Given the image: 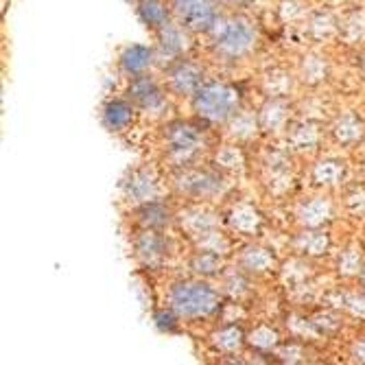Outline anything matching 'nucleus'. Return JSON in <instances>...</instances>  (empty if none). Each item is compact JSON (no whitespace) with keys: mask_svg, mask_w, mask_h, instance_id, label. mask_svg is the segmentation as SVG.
<instances>
[{"mask_svg":"<svg viewBox=\"0 0 365 365\" xmlns=\"http://www.w3.org/2000/svg\"><path fill=\"white\" fill-rule=\"evenodd\" d=\"M247 344L258 352H276L280 346V335L272 326H256L247 335Z\"/></svg>","mask_w":365,"mask_h":365,"instance_id":"473e14b6","label":"nucleus"},{"mask_svg":"<svg viewBox=\"0 0 365 365\" xmlns=\"http://www.w3.org/2000/svg\"><path fill=\"white\" fill-rule=\"evenodd\" d=\"M225 221H227L232 232H237V235H243V237H252L262 225V215L256 206L241 202V204L230 208Z\"/></svg>","mask_w":365,"mask_h":365,"instance_id":"f3484780","label":"nucleus"},{"mask_svg":"<svg viewBox=\"0 0 365 365\" xmlns=\"http://www.w3.org/2000/svg\"><path fill=\"white\" fill-rule=\"evenodd\" d=\"M339 33H341V36H344L350 44L365 42V11L352 14L348 20H344Z\"/></svg>","mask_w":365,"mask_h":365,"instance_id":"72a5a7b5","label":"nucleus"},{"mask_svg":"<svg viewBox=\"0 0 365 365\" xmlns=\"http://www.w3.org/2000/svg\"><path fill=\"white\" fill-rule=\"evenodd\" d=\"M164 75H167V90L175 96H192L204 83V68L188 57L169 61Z\"/></svg>","mask_w":365,"mask_h":365,"instance_id":"6e6552de","label":"nucleus"},{"mask_svg":"<svg viewBox=\"0 0 365 365\" xmlns=\"http://www.w3.org/2000/svg\"><path fill=\"white\" fill-rule=\"evenodd\" d=\"M192 33L188 29H184L180 22L171 20L169 24H164L160 31H155V40H158V51L162 57H169V61L186 57L188 51L192 48L190 42Z\"/></svg>","mask_w":365,"mask_h":365,"instance_id":"9b49d317","label":"nucleus"},{"mask_svg":"<svg viewBox=\"0 0 365 365\" xmlns=\"http://www.w3.org/2000/svg\"><path fill=\"white\" fill-rule=\"evenodd\" d=\"M136 110L138 108L131 103L127 96L110 98L101 110V123L108 131H112V134H120V131H125L134 125Z\"/></svg>","mask_w":365,"mask_h":365,"instance_id":"f8f14e48","label":"nucleus"},{"mask_svg":"<svg viewBox=\"0 0 365 365\" xmlns=\"http://www.w3.org/2000/svg\"><path fill=\"white\" fill-rule=\"evenodd\" d=\"M131 217H134L136 227H149V230H164L173 223L171 206L160 202V199H151V202L136 206Z\"/></svg>","mask_w":365,"mask_h":365,"instance_id":"2eb2a0df","label":"nucleus"},{"mask_svg":"<svg viewBox=\"0 0 365 365\" xmlns=\"http://www.w3.org/2000/svg\"><path fill=\"white\" fill-rule=\"evenodd\" d=\"M258 123H260V131L262 134H282L289 127V106L284 103V98H276V96H267L258 110Z\"/></svg>","mask_w":365,"mask_h":365,"instance_id":"4468645a","label":"nucleus"},{"mask_svg":"<svg viewBox=\"0 0 365 365\" xmlns=\"http://www.w3.org/2000/svg\"><path fill=\"white\" fill-rule=\"evenodd\" d=\"M136 14L140 18V22L149 29V31H160L164 24H169L173 20L171 14V5L164 3V0H138L136 3Z\"/></svg>","mask_w":365,"mask_h":365,"instance_id":"412c9836","label":"nucleus"},{"mask_svg":"<svg viewBox=\"0 0 365 365\" xmlns=\"http://www.w3.org/2000/svg\"><path fill=\"white\" fill-rule=\"evenodd\" d=\"M123 197L127 204L140 206L145 202H151V199H158L160 195V182L158 175L147 169V167H136L127 173V178L120 184Z\"/></svg>","mask_w":365,"mask_h":365,"instance_id":"9d476101","label":"nucleus"},{"mask_svg":"<svg viewBox=\"0 0 365 365\" xmlns=\"http://www.w3.org/2000/svg\"><path fill=\"white\" fill-rule=\"evenodd\" d=\"M278 16L284 24H293V22H300L307 16L304 9V0H282L278 5Z\"/></svg>","mask_w":365,"mask_h":365,"instance_id":"c9c22d12","label":"nucleus"},{"mask_svg":"<svg viewBox=\"0 0 365 365\" xmlns=\"http://www.w3.org/2000/svg\"><path fill=\"white\" fill-rule=\"evenodd\" d=\"M311 175L317 186H337V184H341V180L346 175V167H344V162H339L335 158H326V160L315 162Z\"/></svg>","mask_w":365,"mask_h":365,"instance_id":"cd10ccee","label":"nucleus"},{"mask_svg":"<svg viewBox=\"0 0 365 365\" xmlns=\"http://www.w3.org/2000/svg\"><path fill=\"white\" fill-rule=\"evenodd\" d=\"M330 247V239L322 227H304L300 235L293 239V250L302 256H322Z\"/></svg>","mask_w":365,"mask_h":365,"instance_id":"4be33fe9","label":"nucleus"},{"mask_svg":"<svg viewBox=\"0 0 365 365\" xmlns=\"http://www.w3.org/2000/svg\"><path fill=\"white\" fill-rule=\"evenodd\" d=\"M195 241V247L197 250H206V252H215V254H221L225 256L230 252V239L225 232L217 227H210V230H204V232H199V235L192 237Z\"/></svg>","mask_w":365,"mask_h":365,"instance_id":"7c9ffc66","label":"nucleus"},{"mask_svg":"<svg viewBox=\"0 0 365 365\" xmlns=\"http://www.w3.org/2000/svg\"><path fill=\"white\" fill-rule=\"evenodd\" d=\"M346 309L356 315V317H365V293H352L344 300Z\"/></svg>","mask_w":365,"mask_h":365,"instance_id":"ea45409f","label":"nucleus"},{"mask_svg":"<svg viewBox=\"0 0 365 365\" xmlns=\"http://www.w3.org/2000/svg\"><path fill=\"white\" fill-rule=\"evenodd\" d=\"M169 307L182 319L208 317L219 311L221 293L204 280H180L169 289Z\"/></svg>","mask_w":365,"mask_h":365,"instance_id":"f03ea898","label":"nucleus"},{"mask_svg":"<svg viewBox=\"0 0 365 365\" xmlns=\"http://www.w3.org/2000/svg\"><path fill=\"white\" fill-rule=\"evenodd\" d=\"M330 131H333V138H335L339 145L352 147V145H356V143L363 140V136H365V125H363V120H361L359 116H354V114H341V116L333 123Z\"/></svg>","mask_w":365,"mask_h":365,"instance_id":"b1692460","label":"nucleus"},{"mask_svg":"<svg viewBox=\"0 0 365 365\" xmlns=\"http://www.w3.org/2000/svg\"><path fill=\"white\" fill-rule=\"evenodd\" d=\"M173 186L178 188L180 195H186L197 202L204 199H215L225 192L227 180L225 175L215 167V169H202V167H180L178 173L173 175Z\"/></svg>","mask_w":365,"mask_h":365,"instance_id":"39448f33","label":"nucleus"},{"mask_svg":"<svg viewBox=\"0 0 365 365\" xmlns=\"http://www.w3.org/2000/svg\"><path fill=\"white\" fill-rule=\"evenodd\" d=\"M295 217L302 227H322L333 219V204L326 197H311L300 204Z\"/></svg>","mask_w":365,"mask_h":365,"instance_id":"6ab92c4d","label":"nucleus"},{"mask_svg":"<svg viewBox=\"0 0 365 365\" xmlns=\"http://www.w3.org/2000/svg\"><path fill=\"white\" fill-rule=\"evenodd\" d=\"M243 269L239 272V274H230V276H225L223 278V291L225 293H230L232 297H239L241 293H245L247 291V280L243 278Z\"/></svg>","mask_w":365,"mask_h":365,"instance_id":"4c0bfd02","label":"nucleus"},{"mask_svg":"<svg viewBox=\"0 0 365 365\" xmlns=\"http://www.w3.org/2000/svg\"><path fill=\"white\" fill-rule=\"evenodd\" d=\"M276 356L284 363H300L304 361V348L297 346V344H291V346H278L276 350Z\"/></svg>","mask_w":365,"mask_h":365,"instance_id":"58836bf2","label":"nucleus"},{"mask_svg":"<svg viewBox=\"0 0 365 365\" xmlns=\"http://www.w3.org/2000/svg\"><path fill=\"white\" fill-rule=\"evenodd\" d=\"M164 153L175 167H188L197 160V155L206 147V134L197 123L190 120H173L164 127Z\"/></svg>","mask_w":365,"mask_h":365,"instance_id":"20e7f679","label":"nucleus"},{"mask_svg":"<svg viewBox=\"0 0 365 365\" xmlns=\"http://www.w3.org/2000/svg\"><path fill=\"white\" fill-rule=\"evenodd\" d=\"M180 315L169 307V309H160V311H155V315H153V322H155V326L162 330V333H175V330L180 328Z\"/></svg>","mask_w":365,"mask_h":365,"instance_id":"e433bc0d","label":"nucleus"},{"mask_svg":"<svg viewBox=\"0 0 365 365\" xmlns=\"http://www.w3.org/2000/svg\"><path fill=\"white\" fill-rule=\"evenodd\" d=\"M239 267L245 274L252 276H262V274H269L276 267V258L267 247H260V245H247L241 256H239Z\"/></svg>","mask_w":365,"mask_h":365,"instance_id":"aec40b11","label":"nucleus"},{"mask_svg":"<svg viewBox=\"0 0 365 365\" xmlns=\"http://www.w3.org/2000/svg\"><path fill=\"white\" fill-rule=\"evenodd\" d=\"M262 92L267 96H276V98H284L291 90H293V77L289 71L282 68H272L262 75Z\"/></svg>","mask_w":365,"mask_h":365,"instance_id":"c85d7f7f","label":"nucleus"},{"mask_svg":"<svg viewBox=\"0 0 365 365\" xmlns=\"http://www.w3.org/2000/svg\"><path fill=\"white\" fill-rule=\"evenodd\" d=\"M173 20L190 33H210L219 20V0H169Z\"/></svg>","mask_w":365,"mask_h":365,"instance_id":"423d86ee","label":"nucleus"},{"mask_svg":"<svg viewBox=\"0 0 365 365\" xmlns=\"http://www.w3.org/2000/svg\"><path fill=\"white\" fill-rule=\"evenodd\" d=\"M221 5H227V7H243V5H247L250 0H219Z\"/></svg>","mask_w":365,"mask_h":365,"instance_id":"79ce46f5","label":"nucleus"},{"mask_svg":"<svg viewBox=\"0 0 365 365\" xmlns=\"http://www.w3.org/2000/svg\"><path fill=\"white\" fill-rule=\"evenodd\" d=\"M125 94L143 112H162L164 106H167V92L151 73L131 77Z\"/></svg>","mask_w":365,"mask_h":365,"instance_id":"1a4fd4ad","label":"nucleus"},{"mask_svg":"<svg viewBox=\"0 0 365 365\" xmlns=\"http://www.w3.org/2000/svg\"><path fill=\"white\" fill-rule=\"evenodd\" d=\"M328 75H330V66L322 55H313V53L304 55L300 66H297V77L307 86H319L328 79Z\"/></svg>","mask_w":365,"mask_h":365,"instance_id":"bb28decb","label":"nucleus"},{"mask_svg":"<svg viewBox=\"0 0 365 365\" xmlns=\"http://www.w3.org/2000/svg\"><path fill=\"white\" fill-rule=\"evenodd\" d=\"M260 123H258V112L250 110H237L227 120H225V136L232 143H250L258 136Z\"/></svg>","mask_w":365,"mask_h":365,"instance_id":"dca6fc26","label":"nucleus"},{"mask_svg":"<svg viewBox=\"0 0 365 365\" xmlns=\"http://www.w3.org/2000/svg\"><path fill=\"white\" fill-rule=\"evenodd\" d=\"M245 341H247V335L237 324H225L210 335L212 348L221 354H237L245 346Z\"/></svg>","mask_w":365,"mask_h":365,"instance_id":"5701e85b","label":"nucleus"},{"mask_svg":"<svg viewBox=\"0 0 365 365\" xmlns=\"http://www.w3.org/2000/svg\"><path fill=\"white\" fill-rule=\"evenodd\" d=\"M155 63V51L145 44H129L118 55V71L125 77H138L153 68Z\"/></svg>","mask_w":365,"mask_h":365,"instance_id":"ddd939ff","label":"nucleus"},{"mask_svg":"<svg viewBox=\"0 0 365 365\" xmlns=\"http://www.w3.org/2000/svg\"><path fill=\"white\" fill-rule=\"evenodd\" d=\"M212 162L221 173H241L245 169V155H243L239 145L219 147Z\"/></svg>","mask_w":365,"mask_h":365,"instance_id":"c756f323","label":"nucleus"},{"mask_svg":"<svg viewBox=\"0 0 365 365\" xmlns=\"http://www.w3.org/2000/svg\"><path fill=\"white\" fill-rule=\"evenodd\" d=\"M350 356H352L354 363H365V339H361V341H356V344L352 346Z\"/></svg>","mask_w":365,"mask_h":365,"instance_id":"a19ab883","label":"nucleus"},{"mask_svg":"<svg viewBox=\"0 0 365 365\" xmlns=\"http://www.w3.org/2000/svg\"><path fill=\"white\" fill-rule=\"evenodd\" d=\"M337 267L344 276H356L363 272V252L359 247H348L339 254Z\"/></svg>","mask_w":365,"mask_h":365,"instance_id":"f704fd0d","label":"nucleus"},{"mask_svg":"<svg viewBox=\"0 0 365 365\" xmlns=\"http://www.w3.org/2000/svg\"><path fill=\"white\" fill-rule=\"evenodd\" d=\"M363 282H365V267H363Z\"/></svg>","mask_w":365,"mask_h":365,"instance_id":"37998d69","label":"nucleus"},{"mask_svg":"<svg viewBox=\"0 0 365 365\" xmlns=\"http://www.w3.org/2000/svg\"><path fill=\"white\" fill-rule=\"evenodd\" d=\"M131 250L145 267H160L171 256V241L162 235V230L138 227L131 239Z\"/></svg>","mask_w":365,"mask_h":365,"instance_id":"0eeeda50","label":"nucleus"},{"mask_svg":"<svg viewBox=\"0 0 365 365\" xmlns=\"http://www.w3.org/2000/svg\"><path fill=\"white\" fill-rule=\"evenodd\" d=\"M190 106L199 120L219 125V123H225L241 108V94L230 83L204 81L202 88L190 96Z\"/></svg>","mask_w":365,"mask_h":365,"instance_id":"7ed1b4c3","label":"nucleus"},{"mask_svg":"<svg viewBox=\"0 0 365 365\" xmlns=\"http://www.w3.org/2000/svg\"><path fill=\"white\" fill-rule=\"evenodd\" d=\"M188 267L199 278H217L223 274V256L206 250H197L188 260Z\"/></svg>","mask_w":365,"mask_h":365,"instance_id":"a878e982","label":"nucleus"},{"mask_svg":"<svg viewBox=\"0 0 365 365\" xmlns=\"http://www.w3.org/2000/svg\"><path fill=\"white\" fill-rule=\"evenodd\" d=\"M208 36L212 53L223 61H241L258 42L256 24L241 14H221Z\"/></svg>","mask_w":365,"mask_h":365,"instance_id":"f257e3e1","label":"nucleus"},{"mask_svg":"<svg viewBox=\"0 0 365 365\" xmlns=\"http://www.w3.org/2000/svg\"><path fill=\"white\" fill-rule=\"evenodd\" d=\"M319 140H322V129L317 123L297 120L287 127V145L293 151H300V153L313 151V149H317Z\"/></svg>","mask_w":365,"mask_h":365,"instance_id":"a211bd4d","label":"nucleus"},{"mask_svg":"<svg viewBox=\"0 0 365 365\" xmlns=\"http://www.w3.org/2000/svg\"><path fill=\"white\" fill-rule=\"evenodd\" d=\"M341 29V22L330 14H317L309 20V36L317 42H326L335 38Z\"/></svg>","mask_w":365,"mask_h":365,"instance_id":"2f4dec72","label":"nucleus"},{"mask_svg":"<svg viewBox=\"0 0 365 365\" xmlns=\"http://www.w3.org/2000/svg\"><path fill=\"white\" fill-rule=\"evenodd\" d=\"M180 225L188 232L190 237H195V235H199V232H204V230L217 227L219 219L206 206H190L180 215Z\"/></svg>","mask_w":365,"mask_h":365,"instance_id":"393cba45","label":"nucleus"}]
</instances>
